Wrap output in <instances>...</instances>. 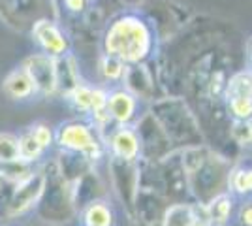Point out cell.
<instances>
[{
  "mask_svg": "<svg viewBox=\"0 0 252 226\" xmlns=\"http://www.w3.org/2000/svg\"><path fill=\"white\" fill-rule=\"evenodd\" d=\"M45 189V175L42 172H32L29 177H25L23 181L15 185V191L11 194V200L8 204V213L11 217L21 215L27 209H31L32 205L40 200Z\"/></svg>",
  "mask_w": 252,
  "mask_h": 226,
  "instance_id": "cell-4",
  "label": "cell"
},
{
  "mask_svg": "<svg viewBox=\"0 0 252 226\" xmlns=\"http://www.w3.org/2000/svg\"><path fill=\"white\" fill-rule=\"evenodd\" d=\"M21 68L29 74L38 95L51 97L57 93V68L55 57L45 53H34L23 61Z\"/></svg>",
  "mask_w": 252,
  "mask_h": 226,
  "instance_id": "cell-2",
  "label": "cell"
},
{
  "mask_svg": "<svg viewBox=\"0 0 252 226\" xmlns=\"http://www.w3.org/2000/svg\"><path fill=\"white\" fill-rule=\"evenodd\" d=\"M126 66L121 59L111 57V55H105L104 59L100 61V74L107 81H119L125 77Z\"/></svg>",
  "mask_w": 252,
  "mask_h": 226,
  "instance_id": "cell-14",
  "label": "cell"
},
{
  "mask_svg": "<svg viewBox=\"0 0 252 226\" xmlns=\"http://www.w3.org/2000/svg\"><path fill=\"white\" fill-rule=\"evenodd\" d=\"M230 109L235 115V119H252V97H239V98H230Z\"/></svg>",
  "mask_w": 252,
  "mask_h": 226,
  "instance_id": "cell-18",
  "label": "cell"
},
{
  "mask_svg": "<svg viewBox=\"0 0 252 226\" xmlns=\"http://www.w3.org/2000/svg\"><path fill=\"white\" fill-rule=\"evenodd\" d=\"M111 149H113L115 159L136 161V157L139 155V138H137L136 130L128 129V127L123 125L111 136Z\"/></svg>",
  "mask_w": 252,
  "mask_h": 226,
  "instance_id": "cell-7",
  "label": "cell"
},
{
  "mask_svg": "<svg viewBox=\"0 0 252 226\" xmlns=\"http://www.w3.org/2000/svg\"><path fill=\"white\" fill-rule=\"evenodd\" d=\"M66 2V8L70 11H83L87 0H64Z\"/></svg>",
  "mask_w": 252,
  "mask_h": 226,
  "instance_id": "cell-22",
  "label": "cell"
},
{
  "mask_svg": "<svg viewBox=\"0 0 252 226\" xmlns=\"http://www.w3.org/2000/svg\"><path fill=\"white\" fill-rule=\"evenodd\" d=\"M32 36L34 40L40 43L43 53L49 57H63L66 55L68 42L64 38V34L59 31V27L49 19H40L34 23L32 27Z\"/></svg>",
  "mask_w": 252,
  "mask_h": 226,
  "instance_id": "cell-5",
  "label": "cell"
},
{
  "mask_svg": "<svg viewBox=\"0 0 252 226\" xmlns=\"http://www.w3.org/2000/svg\"><path fill=\"white\" fill-rule=\"evenodd\" d=\"M85 226H113V211L104 202H93L83 213Z\"/></svg>",
  "mask_w": 252,
  "mask_h": 226,
  "instance_id": "cell-9",
  "label": "cell"
},
{
  "mask_svg": "<svg viewBox=\"0 0 252 226\" xmlns=\"http://www.w3.org/2000/svg\"><path fill=\"white\" fill-rule=\"evenodd\" d=\"M226 97L239 98V97H252V72H241L235 74L228 83Z\"/></svg>",
  "mask_w": 252,
  "mask_h": 226,
  "instance_id": "cell-13",
  "label": "cell"
},
{
  "mask_svg": "<svg viewBox=\"0 0 252 226\" xmlns=\"http://www.w3.org/2000/svg\"><path fill=\"white\" fill-rule=\"evenodd\" d=\"M153 38L145 23L136 15L117 19L105 34V55L121 59L123 63H139L151 51Z\"/></svg>",
  "mask_w": 252,
  "mask_h": 226,
  "instance_id": "cell-1",
  "label": "cell"
},
{
  "mask_svg": "<svg viewBox=\"0 0 252 226\" xmlns=\"http://www.w3.org/2000/svg\"><path fill=\"white\" fill-rule=\"evenodd\" d=\"M136 97L130 95L125 89H117L111 95H107V113L121 125H126L132 121L134 113H136Z\"/></svg>",
  "mask_w": 252,
  "mask_h": 226,
  "instance_id": "cell-6",
  "label": "cell"
},
{
  "mask_svg": "<svg viewBox=\"0 0 252 226\" xmlns=\"http://www.w3.org/2000/svg\"><path fill=\"white\" fill-rule=\"evenodd\" d=\"M251 65H252V43H251Z\"/></svg>",
  "mask_w": 252,
  "mask_h": 226,
  "instance_id": "cell-23",
  "label": "cell"
},
{
  "mask_svg": "<svg viewBox=\"0 0 252 226\" xmlns=\"http://www.w3.org/2000/svg\"><path fill=\"white\" fill-rule=\"evenodd\" d=\"M239 221L243 226H252V204H247L239 211Z\"/></svg>",
  "mask_w": 252,
  "mask_h": 226,
  "instance_id": "cell-21",
  "label": "cell"
},
{
  "mask_svg": "<svg viewBox=\"0 0 252 226\" xmlns=\"http://www.w3.org/2000/svg\"><path fill=\"white\" fill-rule=\"evenodd\" d=\"M231 136L241 145H252V119H247V121L237 119L231 127Z\"/></svg>",
  "mask_w": 252,
  "mask_h": 226,
  "instance_id": "cell-19",
  "label": "cell"
},
{
  "mask_svg": "<svg viewBox=\"0 0 252 226\" xmlns=\"http://www.w3.org/2000/svg\"><path fill=\"white\" fill-rule=\"evenodd\" d=\"M2 91L11 98V100H27L32 95H36V89L32 85L29 74L23 68H15L4 77L2 81Z\"/></svg>",
  "mask_w": 252,
  "mask_h": 226,
  "instance_id": "cell-8",
  "label": "cell"
},
{
  "mask_svg": "<svg viewBox=\"0 0 252 226\" xmlns=\"http://www.w3.org/2000/svg\"><path fill=\"white\" fill-rule=\"evenodd\" d=\"M31 134L32 138L38 141L40 145H42L43 149H47V147H51L53 145V140H55V136H53V130L45 125V123H38V125H34L31 127Z\"/></svg>",
  "mask_w": 252,
  "mask_h": 226,
  "instance_id": "cell-20",
  "label": "cell"
},
{
  "mask_svg": "<svg viewBox=\"0 0 252 226\" xmlns=\"http://www.w3.org/2000/svg\"><path fill=\"white\" fill-rule=\"evenodd\" d=\"M19 136L2 132L0 134V164L19 162Z\"/></svg>",
  "mask_w": 252,
  "mask_h": 226,
  "instance_id": "cell-12",
  "label": "cell"
},
{
  "mask_svg": "<svg viewBox=\"0 0 252 226\" xmlns=\"http://www.w3.org/2000/svg\"><path fill=\"white\" fill-rule=\"evenodd\" d=\"M55 140L57 143L63 147V149L74 151V153H83L87 157H96L98 151H100V145L96 141L93 130L89 129L83 123H77V121H72V123H66L61 129L57 130L55 134Z\"/></svg>",
  "mask_w": 252,
  "mask_h": 226,
  "instance_id": "cell-3",
  "label": "cell"
},
{
  "mask_svg": "<svg viewBox=\"0 0 252 226\" xmlns=\"http://www.w3.org/2000/svg\"><path fill=\"white\" fill-rule=\"evenodd\" d=\"M196 217L192 213L190 207H183V205H175L171 207L166 215V226H194L196 225Z\"/></svg>",
  "mask_w": 252,
  "mask_h": 226,
  "instance_id": "cell-15",
  "label": "cell"
},
{
  "mask_svg": "<svg viewBox=\"0 0 252 226\" xmlns=\"http://www.w3.org/2000/svg\"><path fill=\"white\" fill-rule=\"evenodd\" d=\"M231 189L239 194H251L252 193V168H245V170H235L231 173Z\"/></svg>",
  "mask_w": 252,
  "mask_h": 226,
  "instance_id": "cell-16",
  "label": "cell"
},
{
  "mask_svg": "<svg viewBox=\"0 0 252 226\" xmlns=\"http://www.w3.org/2000/svg\"><path fill=\"white\" fill-rule=\"evenodd\" d=\"M43 151L45 149H43L42 145L32 138L31 130L23 132L21 136H19V159H21V162L31 164V162L40 161V157L43 155Z\"/></svg>",
  "mask_w": 252,
  "mask_h": 226,
  "instance_id": "cell-11",
  "label": "cell"
},
{
  "mask_svg": "<svg viewBox=\"0 0 252 226\" xmlns=\"http://www.w3.org/2000/svg\"><path fill=\"white\" fill-rule=\"evenodd\" d=\"M207 213H209V219L213 225H217V226L226 225L231 213V198L226 196V194L217 196L209 204V207H207Z\"/></svg>",
  "mask_w": 252,
  "mask_h": 226,
  "instance_id": "cell-10",
  "label": "cell"
},
{
  "mask_svg": "<svg viewBox=\"0 0 252 226\" xmlns=\"http://www.w3.org/2000/svg\"><path fill=\"white\" fill-rule=\"evenodd\" d=\"M68 98L72 100V104H74L77 109H81V111H91V102H93V89L87 85H77L68 95Z\"/></svg>",
  "mask_w": 252,
  "mask_h": 226,
  "instance_id": "cell-17",
  "label": "cell"
}]
</instances>
